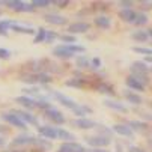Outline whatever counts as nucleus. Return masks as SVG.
Instances as JSON below:
<instances>
[{
	"mask_svg": "<svg viewBox=\"0 0 152 152\" xmlns=\"http://www.w3.org/2000/svg\"><path fill=\"white\" fill-rule=\"evenodd\" d=\"M5 5L17 12H33L35 11L32 3H26V2H21V0H6Z\"/></svg>",
	"mask_w": 152,
	"mask_h": 152,
	"instance_id": "obj_4",
	"label": "nucleus"
},
{
	"mask_svg": "<svg viewBox=\"0 0 152 152\" xmlns=\"http://www.w3.org/2000/svg\"><path fill=\"white\" fill-rule=\"evenodd\" d=\"M84 142L88 143L91 148H95V149L107 148L108 145L112 143V140L108 137H102V136H88V137H84Z\"/></svg>",
	"mask_w": 152,
	"mask_h": 152,
	"instance_id": "obj_3",
	"label": "nucleus"
},
{
	"mask_svg": "<svg viewBox=\"0 0 152 152\" xmlns=\"http://www.w3.org/2000/svg\"><path fill=\"white\" fill-rule=\"evenodd\" d=\"M104 105L112 108V110H116L119 113H128V107L124 104V102H119V101H113V99H105L104 101Z\"/></svg>",
	"mask_w": 152,
	"mask_h": 152,
	"instance_id": "obj_19",
	"label": "nucleus"
},
{
	"mask_svg": "<svg viewBox=\"0 0 152 152\" xmlns=\"http://www.w3.org/2000/svg\"><path fill=\"white\" fill-rule=\"evenodd\" d=\"M9 57H11V51H9L8 48H0V59L8 60Z\"/></svg>",
	"mask_w": 152,
	"mask_h": 152,
	"instance_id": "obj_38",
	"label": "nucleus"
},
{
	"mask_svg": "<svg viewBox=\"0 0 152 152\" xmlns=\"http://www.w3.org/2000/svg\"><path fill=\"white\" fill-rule=\"evenodd\" d=\"M125 84L128 86V89L136 91V92H143V91H145V88H146V86H145L143 83H140V81H139L136 77H133V75H128V77H126Z\"/></svg>",
	"mask_w": 152,
	"mask_h": 152,
	"instance_id": "obj_15",
	"label": "nucleus"
},
{
	"mask_svg": "<svg viewBox=\"0 0 152 152\" xmlns=\"http://www.w3.org/2000/svg\"><path fill=\"white\" fill-rule=\"evenodd\" d=\"M94 23H95V26H96V27L104 29V30L110 29V26H112V21H110V18L105 17V15H98V17L95 18Z\"/></svg>",
	"mask_w": 152,
	"mask_h": 152,
	"instance_id": "obj_23",
	"label": "nucleus"
},
{
	"mask_svg": "<svg viewBox=\"0 0 152 152\" xmlns=\"http://www.w3.org/2000/svg\"><path fill=\"white\" fill-rule=\"evenodd\" d=\"M128 152H146V151L142 149V148H137V146H129L128 148Z\"/></svg>",
	"mask_w": 152,
	"mask_h": 152,
	"instance_id": "obj_44",
	"label": "nucleus"
},
{
	"mask_svg": "<svg viewBox=\"0 0 152 152\" xmlns=\"http://www.w3.org/2000/svg\"><path fill=\"white\" fill-rule=\"evenodd\" d=\"M96 91H98L99 94H104V95H115L113 86L108 84V83H99V84L96 86Z\"/></svg>",
	"mask_w": 152,
	"mask_h": 152,
	"instance_id": "obj_28",
	"label": "nucleus"
},
{
	"mask_svg": "<svg viewBox=\"0 0 152 152\" xmlns=\"http://www.w3.org/2000/svg\"><path fill=\"white\" fill-rule=\"evenodd\" d=\"M75 66L80 68V69L91 68V59L86 56V54H78V56L75 57Z\"/></svg>",
	"mask_w": 152,
	"mask_h": 152,
	"instance_id": "obj_24",
	"label": "nucleus"
},
{
	"mask_svg": "<svg viewBox=\"0 0 152 152\" xmlns=\"http://www.w3.org/2000/svg\"><path fill=\"white\" fill-rule=\"evenodd\" d=\"M143 62H145V63H146V65H148V63H151V65H152V56H146V57H145V60H143Z\"/></svg>",
	"mask_w": 152,
	"mask_h": 152,
	"instance_id": "obj_46",
	"label": "nucleus"
},
{
	"mask_svg": "<svg viewBox=\"0 0 152 152\" xmlns=\"http://www.w3.org/2000/svg\"><path fill=\"white\" fill-rule=\"evenodd\" d=\"M0 118H2L5 122H8L9 125L18 128V129H26V128H27V125L21 121L17 115H14L12 112H9V113H2V115H0Z\"/></svg>",
	"mask_w": 152,
	"mask_h": 152,
	"instance_id": "obj_7",
	"label": "nucleus"
},
{
	"mask_svg": "<svg viewBox=\"0 0 152 152\" xmlns=\"http://www.w3.org/2000/svg\"><path fill=\"white\" fill-rule=\"evenodd\" d=\"M6 152H17V151H6Z\"/></svg>",
	"mask_w": 152,
	"mask_h": 152,
	"instance_id": "obj_50",
	"label": "nucleus"
},
{
	"mask_svg": "<svg viewBox=\"0 0 152 152\" xmlns=\"http://www.w3.org/2000/svg\"><path fill=\"white\" fill-rule=\"evenodd\" d=\"M14 21L11 20H0V36H8V30L12 29Z\"/></svg>",
	"mask_w": 152,
	"mask_h": 152,
	"instance_id": "obj_29",
	"label": "nucleus"
},
{
	"mask_svg": "<svg viewBox=\"0 0 152 152\" xmlns=\"http://www.w3.org/2000/svg\"><path fill=\"white\" fill-rule=\"evenodd\" d=\"M36 137L32 134H20L17 136L12 142L11 146H27V145H36Z\"/></svg>",
	"mask_w": 152,
	"mask_h": 152,
	"instance_id": "obj_10",
	"label": "nucleus"
},
{
	"mask_svg": "<svg viewBox=\"0 0 152 152\" xmlns=\"http://www.w3.org/2000/svg\"><path fill=\"white\" fill-rule=\"evenodd\" d=\"M146 32H148V36H149V38H152V27H149Z\"/></svg>",
	"mask_w": 152,
	"mask_h": 152,
	"instance_id": "obj_48",
	"label": "nucleus"
},
{
	"mask_svg": "<svg viewBox=\"0 0 152 152\" xmlns=\"http://www.w3.org/2000/svg\"><path fill=\"white\" fill-rule=\"evenodd\" d=\"M59 139L65 140V142H74L75 136L69 131H66V129H63V128H59Z\"/></svg>",
	"mask_w": 152,
	"mask_h": 152,
	"instance_id": "obj_31",
	"label": "nucleus"
},
{
	"mask_svg": "<svg viewBox=\"0 0 152 152\" xmlns=\"http://www.w3.org/2000/svg\"><path fill=\"white\" fill-rule=\"evenodd\" d=\"M44 116H45L48 121H51L54 125H63L65 122H66V119H65L63 113H62V112H59L57 108H54V107L47 108V110L44 112Z\"/></svg>",
	"mask_w": 152,
	"mask_h": 152,
	"instance_id": "obj_5",
	"label": "nucleus"
},
{
	"mask_svg": "<svg viewBox=\"0 0 152 152\" xmlns=\"http://www.w3.org/2000/svg\"><path fill=\"white\" fill-rule=\"evenodd\" d=\"M71 124H72V126L80 128V129H92L96 126V122L89 118H78V119H74Z\"/></svg>",
	"mask_w": 152,
	"mask_h": 152,
	"instance_id": "obj_13",
	"label": "nucleus"
},
{
	"mask_svg": "<svg viewBox=\"0 0 152 152\" xmlns=\"http://www.w3.org/2000/svg\"><path fill=\"white\" fill-rule=\"evenodd\" d=\"M5 143H6V139H5V137H2V136H0V146H3Z\"/></svg>",
	"mask_w": 152,
	"mask_h": 152,
	"instance_id": "obj_47",
	"label": "nucleus"
},
{
	"mask_svg": "<svg viewBox=\"0 0 152 152\" xmlns=\"http://www.w3.org/2000/svg\"><path fill=\"white\" fill-rule=\"evenodd\" d=\"M124 96H125V99H126L129 104H133V105H140V104L143 102V98H142L137 92L124 91Z\"/></svg>",
	"mask_w": 152,
	"mask_h": 152,
	"instance_id": "obj_21",
	"label": "nucleus"
},
{
	"mask_svg": "<svg viewBox=\"0 0 152 152\" xmlns=\"http://www.w3.org/2000/svg\"><path fill=\"white\" fill-rule=\"evenodd\" d=\"M44 20L47 21L48 24H53V26H65L66 21H68L63 15H57V14H47L44 17Z\"/></svg>",
	"mask_w": 152,
	"mask_h": 152,
	"instance_id": "obj_16",
	"label": "nucleus"
},
{
	"mask_svg": "<svg viewBox=\"0 0 152 152\" xmlns=\"http://www.w3.org/2000/svg\"><path fill=\"white\" fill-rule=\"evenodd\" d=\"M2 131H5V128H3V126H0V133H2Z\"/></svg>",
	"mask_w": 152,
	"mask_h": 152,
	"instance_id": "obj_49",
	"label": "nucleus"
},
{
	"mask_svg": "<svg viewBox=\"0 0 152 152\" xmlns=\"http://www.w3.org/2000/svg\"><path fill=\"white\" fill-rule=\"evenodd\" d=\"M101 66V59H98V57H94V59H91V68H94V69H98Z\"/></svg>",
	"mask_w": 152,
	"mask_h": 152,
	"instance_id": "obj_37",
	"label": "nucleus"
},
{
	"mask_svg": "<svg viewBox=\"0 0 152 152\" xmlns=\"http://www.w3.org/2000/svg\"><path fill=\"white\" fill-rule=\"evenodd\" d=\"M131 39L136 41V42H146L149 39V36H148L146 30H134L131 33Z\"/></svg>",
	"mask_w": 152,
	"mask_h": 152,
	"instance_id": "obj_27",
	"label": "nucleus"
},
{
	"mask_svg": "<svg viewBox=\"0 0 152 152\" xmlns=\"http://www.w3.org/2000/svg\"><path fill=\"white\" fill-rule=\"evenodd\" d=\"M119 5L122 6V9H131V6H133V2H131V0H121V2H119Z\"/></svg>",
	"mask_w": 152,
	"mask_h": 152,
	"instance_id": "obj_40",
	"label": "nucleus"
},
{
	"mask_svg": "<svg viewBox=\"0 0 152 152\" xmlns=\"http://www.w3.org/2000/svg\"><path fill=\"white\" fill-rule=\"evenodd\" d=\"M15 102H18L20 105H23L27 110H32V108H36V99L27 96V95H21L15 98Z\"/></svg>",
	"mask_w": 152,
	"mask_h": 152,
	"instance_id": "obj_18",
	"label": "nucleus"
},
{
	"mask_svg": "<svg viewBox=\"0 0 152 152\" xmlns=\"http://www.w3.org/2000/svg\"><path fill=\"white\" fill-rule=\"evenodd\" d=\"M96 131H98V136H102V137H108V139H110V134L113 133L112 131V128H107L105 125H98L96 124Z\"/></svg>",
	"mask_w": 152,
	"mask_h": 152,
	"instance_id": "obj_32",
	"label": "nucleus"
},
{
	"mask_svg": "<svg viewBox=\"0 0 152 152\" xmlns=\"http://www.w3.org/2000/svg\"><path fill=\"white\" fill-rule=\"evenodd\" d=\"M53 2H50V0H33L32 2V6L36 9V8H47L50 6Z\"/></svg>",
	"mask_w": 152,
	"mask_h": 152,
	"instance_id": "obj_35",
	"label": "nucleus"
},
{
	"mask_svg": "<svg viewBox=\"0 0 152 152\" xmlns=\"http://www.w3.org/2000/svg\"><path fill=\"white\" fill-rule=\"evenodd\" d=\"M126 125L131 128L133 131H137V133H148V129H149L148 124H145L142 121H129Z\"/></svg>",
	"mask_w": 152,
	"mask_h": 152,
	"instance_id": "obj_22",
	"label": "nucleus"
},
{
	"mask_svg": "<svg viewBox=\"0 0 152 152\" xmlns=\"http://www.w3.org/2000/svg\"><path fill=\"white\" fill-rule=\"evenodd\" d=\"M50 95H51V96H53L59 104H62L63 107L69 108V110H72V112H75L77 108L80 107V104H78V102H75L72 98H69V96H66V95H63V94H60V92L51 91V92H50Z\"/></svg>",
	"mask_w": 152,
	"mask_h": 152,
	"instance_id": "obj_2",
	"label": "nucleus"
},
{
	"mask_svg": "<svg viewBox=\"0 0 152 152\" xmlns=\"http://www.w3.org/2000/svg\"><path fill=\"white\" fill-rule=\"evenodd\" d=\"M146 23H148V15H146L145 12H137L136 20H134V24H136L137 27H140V26H145Z\"/></svg>",
	"mask_w": 152,
	"mask_h": 152,
	"instance_id": "obj_33",
	"label": "nucleus"
},
{
	"mask_svg": "<svg viewBox=\"0 0 152 152\" xmlns=\"http://www.w3.org/2000/svg\"><path fill=\"white\" fill-rule=\"evenodd\" d=\"M38 133L48 140H56L59 139V126H53V125H41L38 126Z\"/></svg>",
	"mask_w": 152,
	"mask_h": 152,
	"instance_id": "obj_6",
	"label": "nucleus"
},
{
	"mask_svg": "<svg viewBox=\"0 0 152 152\" xmlns=\"http://www.w3.org/2000/svg\"><path fill=\"white\" fill-rule=\"evenodd\" d=\"M91 30V24L86 23V21H75V23L68 26V32L69 35H80V33H86Z\"/></svg>",
	"mask_w": 152,
	"mask_h": 152,
	"instance_id": "obj_9",
	"label": "nucleus"
},
{
	"mask_svg": "<svg viewBox=\"0 0 152 152\" xmlns=\"http://www.w3.org/2000/svg\"><path fill=\"white\" fill-rule=\"evenodd\" d=\"M129 71H131V75H134V77H142V75H148L149 66H146V63L143 60H136L131 63Z\"/></svg>",
	"mask_w": 152,
	"mask_h": 152,
	"instance_id": "obj_8",
	"label": "nucleus"
},
{
	"mask_svg": "<svg viewBox=\"0 0 152 152\" xmlns=\"http://www.w3.org/2000/svg\"><path fill=\"white\" fill-rule=\"evenodd\" d=\"M20 80L24 81V83H29V84H47V83H50L53 78H51L47 72H33V74L21 75Z\"/></svg>",
	"mask_w": 152,
	"mask_h": 152,
	"instance_id": "obj_1",
	"label": "nucleus"
},
{
	"mask_svg": "<svg viewBox=\"0 0 152 152\" xmlns=\"http://www.w3.org/2000/svg\"><path fill=\"white\" fill-rule=\"evenodd\" d=\"M151 71H152V66H151Z\"/></svg>",
	"mask_w": 152,
	"mask_h": 152,
	"instance_id": "obj_52",
	"label": "nucleus"
},
{
	"mask_svg": "<svg viewBox=\"0 0 152 152\" xmlns=\"http://www.w3.org/2000/svg\"><path fill=\"white\" fill-rule=\"evenodd\" d=\"M140 118L146 119V121H152V113H148V112H139Z\"/></svg>",
	"mask_w": 152,
	"mask_h": 152,
	"instance_id": "obj_43",
	"label": "nucleus"
},
{
	"mask_svg": "<svg viewBox=\"0 0 152 152\" xmlns=\"http://www.w3.org/2000/svg\"><path fill=\"white\" fill-rule=\"evenodd\" d=\"M12 30L17 32V33H23V35H33L36 30H33L32 27H27V26H21L20 23H14L12 24Z\"/></svg>",
	"mask_w": 152,
	"mask_h": 152,
	"instance_id": "obj_25",
	"label": "nucleus"
},
{
	"mask_svg": "<svg viewBox=\"0 0 152 152\" xmlns=\"http://www.w3.org/2000/svg\"><path fill=\"white\" fill-rule=\"evenodd\" d=\"M57 152H88V149L75 142H63Z\"/></svg>",
	"mask_w": 152,
	"mask_h": 152,
	"instance_id": "obj_11",
	"label": "nucleus"
},
{
	"mask_svg": "<svg viewBox=\"0 0 152 152\" xmlns=\"http://www.w3.org/2000/svg\"><path fill=\"white\" fill-rule=\"evenodd\" d=\"M12 113L17 115L26 125H27V124H29V125H38V119H36L32 113H29V112H24V110H12Z\"/></svg>",
	"mask_w": 152,
	"mask_h": 152,
	"instance_id": "obj_14",
	"label": "nucleus"
},
{
	"mask_svg": "<svg viewBox=\"0 0 152 152\" xmlns=\"http://www.w3.org/2000/svg\"><path fill=\"white\" fill-rule=\"evenodd\" d=\"M133 51L137 53V54H143L145 57L152 56V48L151 47H133Z\"/></svg>",
	"mask_w": 152,
	"mask_h": 152,
	"instance_id": "obj_34",
	"label": "nucleus"
},
{
	"mask_svg": "<svg viewBox=\"0 0 152 152\" xmlns=\"http://www.w3.org/2000/svg\"><path fill=\"white\" fill-rule=\"evenodd\" d=\"M0 15H2V9H0Z\"/></svg>",
	"mask_w": 152,
	"mask_h": 152,
	"instance_id": "obj_51",
	"label": "nucleus"
},
{
	"mask_svg": "<svg viewBox=\"0 0 152 152\" xmlns=\"http://www.w3.org/2000/svg\"><path fill=\"white\" fill-rule=\"evenodd\" d=\"M112 131H115L118 136H122V137H126V139H131L134 136V131L126 124H115L112 126Z\"/></svg>",
	"mask_w": 152,
	"mask_h": 152,
	"instance_id": "obj_12",
	"label": "nucleus"
},
{
	"mask_svg": "<svg viewBox=\"0 0 152 152\" xmlns=\"http://www.w3.org/2000/svg\"><path fill=\"white\" fill-rule=\"evenodd\" d=\"M60 39L63 42H66V44H77V38L74 35H62Z\"/></svg>",
	"mask_w": 152,
	"mask_h": 152,
	"instance_id": "obj_36",
	"label": "nucleus"
},
{
	"mask_svg": "<svg viewBox=\"0 0 152 152\" xmlns=\"http://www.w3.org/2000/svg\"><path fill=\"white\" fill-rule=\"evenodd\" d=\"M53 3H54V5H57L59 8H66L69 2H68V0H54Z\"/></svg>",
	"mask_w": 152,
	"mask_h": 152,
	"instance_id": "obj_42",
	"label": "nucleus"
},
{
	"mask_svg": "<svg viewBox=\"0 0 152 152\" xmlns=\"http://www.w3.org/2000/svg\"><path fill=\"white\" fill-rule=\"evenodd\" d=\"M136 15H137V12H136L134 9H121V11H119V18H121L122 21H125V23L134 24Z\"/></svg>",
	"mask_w": 152,
	"mask_h": 152,
	"instance_id": "obj_20",
	"label": "nucleus"
},
{
	"mask_svg": "<svg viewBox=\"0 0 152 152\" xmlns=\"http://www.w3.org/2000/svg\"><path fill=\"white\" fill-rule=\"evenodd\" d=\"M45 38H47V29L44 27H39L36 30V35L33 38V44H39V42H45Z\"/></svg>",
	"mask_w": 152,
	"mask_h": 152,
	"instance_id": "obj_30",
	"label": "nucleus"
},
{
	"mask_svg": "<svg viewBox=\"0 0 152 152\" xmlns=\"http://www.w3.org/2000/svg\"><path fill=\"white\" fill-rule=\"evenodd\" d=\"M140 6H142L143 11H146V9H152V0H151V2H149V0H142V2H140Z\"/></svg>",
	"mask_w": 152,
	"mask_h": 152,
	"instance_id": "obj_41",
	"label": "nucleus"
},
{
	"mask_svg": "<svg viewBox=\"0 0 152 152\" xmlns=\"http://www.w3.org/2000/svg\"><path fill=\"white\" fill-rule=\"evenodd\" d=\"M51 54H53V56H56V57H59V59H72V57H77V56H75V54H72L69 50L65 48V45H63V44H62V45L54 47V48H53V51H51Z\"/></svg>",
	"mask_w": 152,
	"mask_h": 152,
	"instance_id": "obj_17",
	"label": "nucleus"
},
{
	"mask_svg": "<svg viewBox=\"0 0 152 152\" xmlns=\"http://www.w3.org/2000/svg\"><path fill=\"white\" fill-rule=\"evenodd\" d=\"M56 38H59V35L56 32H48L47 30V38H45V42H53Z\"/></svg>",
	"mask_w": 152,
	"mask_h": 152,
	"instance_id": "obj_39",
	"label": "nucleus"
},
{
	"mask_svg": "<svg viewBox=\"0 0 152 152\" xmlns=\"http://www.w3.org/2000/svg\"><path fill=\"white\" fill-rule=\"evenodd\" d=\"M65 86H68V88H74V89H83L86 83L83 78H69L65 81Z\"/></svg>",
	"mask_w": 152,
	"mask_h": 152,
	"instance_id": "obj_26",
	"label": "nucleus"
},
{
	"mask_svg": "<svg viewBox=\"0 0 152 152\" xmlns=\"http://www.w3.org/2000/svg\"><path fill=\"white\" fill-rule=\"evenodd\" d=\"M88 152H110V151H107L105 148H101V149H95V148H91V149H88Z\"/></svg>",
	"mask_w": 152,
	"mask_h": 152,
	"instance_id": "obj_45",
	"label": "nucleus"
}]
</instances>
